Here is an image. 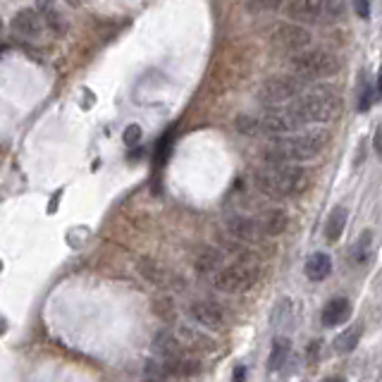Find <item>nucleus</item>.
<instances>
[{"label":"nucleus","instance_id":"obj_7","mask_svg":"<svg viewBox=\"0 0 382 382\" xmlns=\"http://www.w3.org/2000/svg\"><path fill=\"white\" fill-rule=\"evenodd\" d=\"M311 43V31L301 24H277L270 33V46L279 53H304Z\"/></svg>","mask_w":382,"mask_h":382},{"label":"nucleus","instance_id":"obj_9","mask_svg":"<svg viewBox=\"0 0 382 382\" xmlns=\"http://www.w3.org/2000/svg\"><path fill=\"white\" fill-rule=\"evenodd\" d=\"M12 31L17 33V36L22 38H38L41 31H43V19H41V15L36 10H19L15 17H12Z\"/></svg>","mask_w":382,"mask_h":382},{"label":"nucleus","instance_id":"obj_15","mask_svg":"<svg viewBox=\"0 0 382 382\" xmlns=\"http://www.w3.org/2000/svg\"><path fill=\"white\" fill-rule=\"evenodd\" d=\"M346 217H349V213H346V208H344V206L332 208V213L327 215V222H325V239H327V242H330V244L339 242V237L344 234Z\"/></svg>","mask_w":382,"mask_h":382},{"label":"nucleus","instance_id":"obj_24","mask_svg":"<svg viewBox=\"0 0 382 382\" xmlns=\"http://www.w3.org/2000/svg\"><path fill=\"white\" fill-rule=\"evenodd\" d=\"M139 139H141V127L139 125H129L127 132H125V141L129 143V146H132V143H136Z\"/></svg>","mask_w":382,"mask_h":382},{"label":"nucleus","instance_id":"obj_6","mask_svg":"<svg viewBox=\"0 0 382 382\" xmlns=\"http://www.w3.org/2000/svg\"><path fill=\"white\" fill-rule=\"evenodd\" d=\"M304 91H309V86H306V79H301L299 74H275V77H268L263 81L256 98L261 105L270 108V105L291 103Z\"/></svg>","mask_w":382,"mask_h":382},{"label":"nucleus","instance_id":"obj_10","mask_svg":"<svg viewBox=\"0 0 382 382\" xmlns=\"http://www.w3.org/2000/svg\"><path fill=\"white\" fill-rule=\"evenodd\" d=\"M189 313L199 320L203 327H210V330H222V327H224V313L220 311V306L213 304V301L191 304Z\"/></svg>","mask_w":382,"mask_h":382},{"label":"nucleus","instance_id":"obj_21","mask_svg":"<svg viewBox=\"0 0 382 382\" xmlns=\"http://www.w3.org/2000/svg\"><path fill=\"white\" fill-rule=\"evenodd\" d=\"M371 242H373V234H371V232H363V237H361L358 244H356V251H353L356 263L368 261V256H371Z\"/></svg>","mask_w":382,"mask_h":382},{"label":"nucleus","instance_id":"obj_27","mask_svg":"<svg viewBox=\"0 0 382 382\" xmlns=\"http://www.w3.org/2000/svg\"><path fill=\"white\" fill-rule=\"evenodd\" d=\"M320 382H346L344 378H337V375H334V378H325V380H320Z\"/></svg>","mask_w":382,"mask_h":382},{"label":"nucleus","instance_id":"obj_20","mask_svg":"<svg viewBox=\"0 0 382 382\" xmlns=\"http://www.w3.org/2000/svg\"><path fill=\"white\" fill-rule=\"evenodd\" d=\"M282 5H286V0H247V10L251 15H263V12H275Z\"/></svg>","mask_w":382,"mask_h":382},{"label":"nucleus","instance_id":"obj_17","mask_svg":"<svg viewBox=\"0 0 382 382\" xmlns=\"http://www.w3.org/2000/svg\"><path fill=\"white\" fill-rule=\"evenodd\" d=\"M289 353H291V342L286 337H277L275 342H272L270 358H268V368H270V371H279V368L286 363Z\"/></svg>","mask_w":382,"mask_h":382},{"label":"nucleus","instance_id":"obj_14","mask_svg":"<svg viewBox=\"0 0 382 382\" xmlns=\"http://www.w3.org/2000/svg\"><path fill=\"white\" fill-rule=\"evenodd\" d=\"M330 272H332V258L327 254H313L306 261V277L313 279V282H323V279L330 277Z\"/></svg>","mask_w":382,"mask_h":382},{"label":"nucleus","instance_id":"obj_16","mask_svg":"<svg viewBox=\"0 0 382 382\" xmlns=\"http://www.w3.org/2000/svg\"><path fill=\"white\" fill-rule=\"evenodd\" d=\"M222 268V254L217 249H203L196 258V270L201 275H215Z\"/></svg>","mask_w":382,"mask_h":382},{"label":"nucleus","instance_id":"obj_3","mask_svg":"<svg viewBox=\"0 0 382 382\" xmlns=\"http://www.w3.org/2000/svg\"><path fill=\"white\" fill-rule=\"evenodd\" d=\"M254 184L261 194L270 196V199H296L309 189V172L296 165L268 162V165L256 170Z\"/></svg>","mask_w":382,"mask_h":382},{"label":"nucleus","instance_id":"obj_2","mask_svg":"<svg viewBox=\"0 0 382 382\" xmlns=\"http://www.w3.org/2000/svg\"><path fill=\"white\" fill-rule=\"evenodd\" d=\"M327 143L325 132H306V134H279L275 141L263 151L265 162L277 165H291V162H309L323 153Z\"/></svg>","mask_w":382,"mask_h":382},{"label":"nucleus","instance_id":"obj_23","mask_svg":"<svg viewBox=\"0 0 382 382\" xmlns=\"http://www.w3.org/2000/svg\"><path fill=\"white\" fill-rule=\"evenodd\" d=\"M353 12L361 19H368L371 17V0H353Z\"/></svg>","mask_w":382,"mask_h":382},{"label":"nucleus","instance_id":"obj_13","mask_svg":"<svg viewBox=\"0 0 382 382\" xmlns=\"http://www.w3.org/2000/svg\"><path fill=\"white\" fill-rule=\"evenodd\" d=\"M227 229H229V234H234L237 239H242V242H256L258 237H263L261 229H258L256 217H229Z\"/></svg>","mask_w":382,"mask_h":382},{"label":"nucleus","instance_id":"obj_19","mask_svg":"<svg viewBox=\"0 0 382 382\" xmlns=\"http://www.w3.org/2000/svg\"><path fill=\"white\" fill-rule=\"evenodd\" d=\"M139 270H141V275L148 279V282H155V284H162V282H165V277H167L165 268H160V265L155 261H151V258H143V261L139 263Z\"/></svg>","mask_w":382,"mask_h":382},{"label":"nucleus","instance_id":"obj_11","mask_svg":"<svg viewBox=\"0 0 382 382\" xmlns=\"http://www.w3.org/2000/svg\"><path fill=\"white\" fill-rule=\"evenodd\" d=\"M256 222L263 237H279L289 224V215L282 208H268L256 217Z\"/></svg>","mask_w":382,"mask_h":382},{"label":"nucleus","instance_id":"obj_18","mask_svg":"<svg viewBox=\"0 0 382 382\" xmlns=\"http://www.w3.org/2000/svg\"><path fill=\"white\" fill-rule=\"evenodd\" d=\"M361 332H363V327H361V325H353V327H349V330H344L337 339H334V351H337V353H351L361 342Z\"/></svg>","mask_w":382,"mask_h":382},{"label":"nucleus","instance_id":"obj_1","mask_svg":"<svg viewBox=\"0 0 382 382\" xmlns=\"http://www.w3.org/2000/svg\"><path fill=\"white\" fill-rule=\"evenodd\" d=\"M284 110L294 120L296 129L309 125H327L342 110V100L337 98V93L330 86H313L291 103H286Z\"/></svg>","mask_w":382,"mask_h":382},{"label":"nucleus","instance_id":"obj_25","mask_svg":"<svg viewBox=\"0 0 382 382\" xmlns=\"http://www.w3.org/2000/svg\"><path fill=\"white\" fill-rule=\"evenodd\" d=\"M375 151L382 153V125L375 129Z\"/></svg>","mask_w":382,"mask_h":382},{"label":"nucleus","instance_id":"obj_12","mask_svg":"<svg viewBox=\"0 0 382 382\" xmlns=\"http://www.w3.org/2000/svg\"><path fill=\"white\" fill-rule=\"evenodd\" d=\"M351 316V304L349 299L344 296H334L330 301L325 304L323 309V325L325 327H337V325H344L346 320Z\"/></svg>","mask_w":382,"mask_h":382},{"label":"nucleus","instance_id":"obj_8","mask_svg":"<svg viewBox=\"0 0 382 382\" xmlns=\"http://www.w3.org/2000/svg\"><path fill=\"white\" fill-rule=\"evenodd\" d=\"M337 10L339 0H286V15L296 22H320Z\"/></svg>","mask_w":382,"mask_h":382},{"label":"nucleus","instance_id":"obj_28","mask_svg":"<svg viewBox=\"0 0 382 382\" xmlns=\"http://www.w3.org/2000/svg\"><path fill=\"white\" fill-rule=\"evenodd\" d=\"M242 378H244V368H239V371H237V382H242Z\"/></svg>","mask_w":382,"mask_h":382},{"label":"nucleus","instance_id":"obj_5","mask_svg":"<svg viewBox=\"0 0 382 382\" xmlns=\"http://www.w3.org/2000/svg\"><path fill=\"white\" fill-rule=\"evenodd\" d=\"M291 70L299 74L306 81H316V79H327L334 77L342 70V60H339L334 53L323 51V48H316V51H304L291 60Z\"/></svg>","mask_w":382,"mask_h":382},{"label":"nucleus","instance_id":"obj_4","mask_svg":"<svg viewBox=\"0 0 382 382\" xmlns=\"http://www.w3.org/2000/svg\"><path fill=\"white\" fill-rule=\"evenodd\" d=\"M258 279H261V263L254 256H244L217 270L213 275V284L215 289L227 291V294H242L256 286Z\"/></svg>","mask_w":382,"mask_h":382},{"label":"nucleus","instance_id":"obj_26","mask_svg":"<svg viewBox=\"0 0 382 382\" xmlns=\"http://www.w3.org/2000/svg\"><path fill=\"white\" fill-rule=\"evenodd\" d=\"M375 96H378V98H382V70L378 74V84H375Z\"/></svg>","mask_w":382,"mask_h":382},{"label":"nucleus","instance_id":"obj_22","mask_svg":"<svg viewBox=\"0 0 382 382\" xmlns=\"http://www.w3.org/2000/svg\"><path fill=\"white\" fill-rule=\"evenodd\" d=\"M371 103H373V84L371 81H363V91H361V98H358V110L361 113L371 110Z\"/></svg>","mask_w":382,"mask_h":382}]
</instances>
